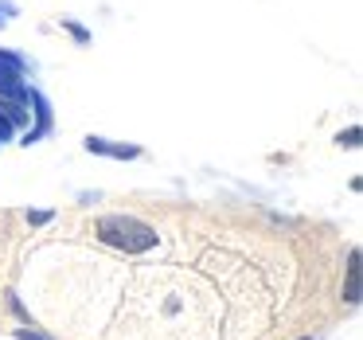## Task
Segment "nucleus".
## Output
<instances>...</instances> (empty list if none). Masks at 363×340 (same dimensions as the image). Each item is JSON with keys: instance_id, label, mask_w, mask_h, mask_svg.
I'll use <instances>...</instances> for the list:
<instances>
[{"instance_id": "obj_1", "label": "nucleus", "mask_w": 363, "mask_h": 340, "mask_svg": "<svg viewBox=\"0 0 363 340\" xmlns=\"http://www.w3.org/2000/svg\"><path fill=\"white\" fill-rule=\"evenodd\" d=\"M94 235L102 238L106 246H118L125 254H141L157 246V227H149L137 215H102L94 223Z\"/></svg>"}, {"instance_id": "obj_2", "label": "nucleus", "mask_w": 363, "mask_h": 340, "mask_svg": "<svg viewBox=\"0 0 363 340\" xmlns=\"http://www.w3.org/2000/svg\"><path fill=\"white\" fill-rule=\"evenodd\" d=\"M28 106H32V114H35V126H28V133H24V141H20V145H28V149H32V145H40L43 137L55 129V114H51V98L43 94L40 87H32Z\"/></svg>"}, {"instance_id": "obj_3", "label": "nucleus", "mask_w": 363, "mask_h": 340, "mask_svg": "<svg viewBox=\"0 0 363 340\" xmlns=\"http://www.w3.org/2000/svg\"><path fill=\"white\" fill-rule=\"evenodd\" d=\"M86 153H98V157H113V160H137L141 149L137 145H121V141H110V137H86Z\"/></svg>"}, {"instance_id": "obj_4", "label": "nucleus", "mask_w": 363, "mask_h": 340, "mask_svg": "<svg viewBox=\"0 0 363 340\" xmlns=\"http://www.w3.org/2000/svg\"><path fill=\"white\" fill-rule=\"evenodd\" d=\"M20 126H28V106H16V102H0V145L12 141Z\"/></svg>"}, {"instance_id": "obj_5", "label": "nucleus", "mask_w": 363, "mask_h": 340, "mask_svg": "<svg viewBox=\"0 0 363 340\" xmlns=\"http://www.w3.org/2000/svg\"><path fill=\"white\" fill-rule=\"evenodd\" d=\"M344 301L359 305V251L347 254V285H344Z\"/></svg>"}, {"instance_id": "obj_6", "label": "nucleus", "mask_w": 363, "mask_h": 340, "mask_svg": "<svg viewBox=\"0 0 363 340\" xmlns=\"http://www.w3.org/2000/svg\"><path fill=\"white\" fill-rule=\"evenodd\" d=\"M63 28H67V32H71L79 43H90V32H86L82 24H74V20H63Z\"/></svg>"}, {"instance_id": "obj_7", "label": "nucleus", "mask_w": 363, "mask_h": 340, "mask_svg": "<svg viewBox=\"0 0 363 340\" xmlns=\"http://www.w3.org/2000/svg\"><path fill=\"white\" fill-rule=\"evenodd\" d=\"M12 16H20V9H16V4H12V0H0V28L9 24Z\"/></svg>"}, {"instance_id": "obj_8", "label": "nucleus", "mask_w": 363, "mask_h": 340, "mask_svg": "<svg viewBox=\"0 0 363 340\" xmlns=\"http://www.w3.org/2000/svg\"><path fill=\"white\" fill-rule=\"evenodd\" d=\"M16 340H51V336L40 329H16Z\"/></svg>"}, {"instance_id": "obj_9", "label": "nucleus", "mask_w": 363, "mask_h": 340, "mask_svg": "<svg viewBox=\"0 0 363 340\" xmlns=\"http://www.w3.org/2000/svg\"><path fill=\"white\" fill-rule=\"evenodd\" d=\"M340 145H347V149H355V145H359V126H352L347 133H340Z\"/></svg>"}, {"instance_id": "obj_10", "label": "nucleus", "mask_w": 363, "mask_h": 340, "mask_svg": "<svg viewBox=\"0 0 363 340\" xmlns=\"http://www.w3.org/2000/svg\"><path fill=\"white\" fill-rule=\"evenodd\" d=\"M48 219H51V212H28V223H35V227H43Z\"/></svg>"}, {"instance_id": "obj_11", "label": "nucleus", "mask_w": 363, "mask_h": 340, "mask_svg": "<svg viewBox=\"0 0 363 340\" xmlns=\"http://www.w3.org/2000/svg\"><path fill=\"white\" fill-rule=\"evenodd\" d=\"M301 340H316V336H301Z\"/></svg>"}]
</instances>
